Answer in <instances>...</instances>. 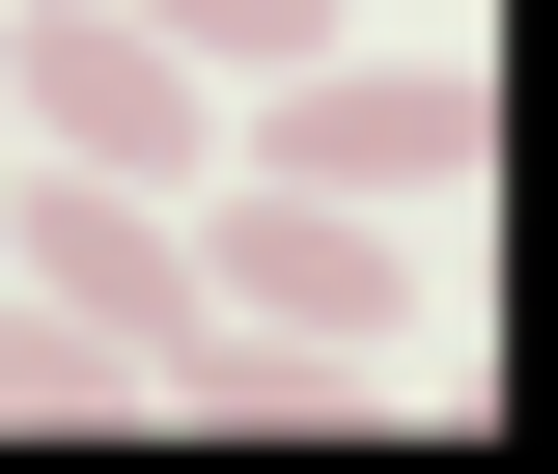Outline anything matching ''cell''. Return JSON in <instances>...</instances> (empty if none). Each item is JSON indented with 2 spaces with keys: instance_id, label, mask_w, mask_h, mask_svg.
Here are the masks:
<instances>
[{
  "instance_id": "cell-5",
  "label": "cell",
  "mask_w": 558,
  "mask_h": 474,
  "mask_svg": "<svg viewBox=\"0 0 558 474\" xmlns=\"http://www.w3.org/2000/svg\"><path fill=\"white\" fill-rule=\"evenodd\" d=\"M112 28H168L196 84H307V57H336V0H112Z\"/></svg>"
},
{
  "instance_id": "cell-1",
  "label": "cell",
  "mask_w": 558,
  "mask_h": 474,
  "mask_svg": "<svg viewBox=\"0 0 558 474\" xmlns=\"http://www.w3.org/2000/svg\"><path fill=\"white\" fill-rule=\"evenodd\" d=\"M0 139H28V168H112V196H196V168H223V84L168 57V28H112V0H28Z\"/></svg>"
},
{
  "instance_id": "cell-2",
  "label": "cell",
  "mask_w": 558,
  "mask_h": 474,
  "mask_svg": "<svg viewBox=\"0 0 558 474\" xmlns=\"http://www.w3.org/2000/svg\"><path fill=\"white\" fill-rule=\"evenodd\" d=\"M252 168H307V196H447V168H502V57H307V84H252Z\"/></svg>"
},
{
  "instance_id": "cell-6",
  "label": "cell",
  "mask_w": 558,
  "mask_h": 474,
  "mask_svg": "<svg viewBox=\"0 0 558 474\" xmlns=\"http://www.w3.org/2000/svg\"><path fill=\"white\" fill-rule=\"evenodd\" d=\"M0 418H140V363L84 336V307H28V279H0Z\"/></svg>"
},
{
  "instance_id": "cell-3",
  "label": "cell",
  "mask_w": 558,
  "mask_h": 474,
  "mask_svg": "<svg viewBox=\"0 0 558 474\" xmlns=\"http://www.w3.org/2000/svg\"><path fill=\"white\" fill-rule=\"evenodd\" d=\"M196 307H252V336H418V252H391V196L252 168V196H196Z\"/></svg>"
},
{
  "instance_id": "cell-4",
  "label": "cell",
  "mask_w": 558,
  "mask_h": 474,
  "mask_svg": "<svg viewBox=\"0 0 558 474\" xmlns=\"http://www.w3.org/2000/svg\"><path fill=\"white\" fill-rule=\"evenodd\" d=\"M0 223H28L0 279H28V307H84V336L168 391V336H196V223H168V196H112V168H84V196H0Z\"/></svg>"
}]
</instances>
